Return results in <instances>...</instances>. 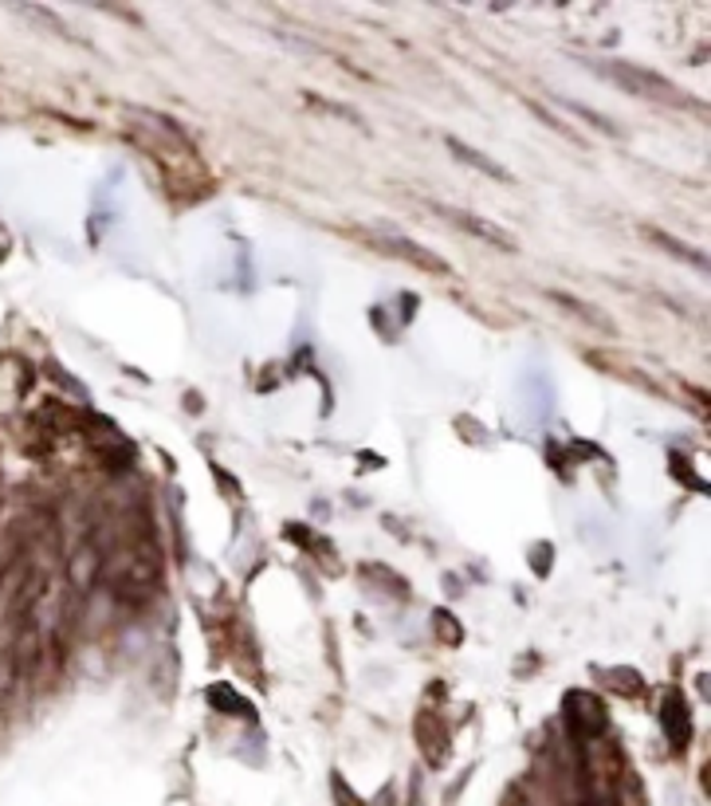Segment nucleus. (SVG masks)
<instances>
[{"label": "nucleus", "instance_id": "f8f14e48", "mask_svg": "<svg viewBox=\"0 0 711 806\" xmlns=\"http://www.w3.org/2000/svg\"><path fill=\"white\" fill-rule=\"evenodd\" d=\"M307 103L310 106H322V111H330V114H339V118H346V123H358V114H354V111H346V106H339V103H322L315 91H307Z\"/></svg>", "mask_w": 711, "mask_h": 806}, {"label": "nucleus", "instance_id": "f03ea898", "mask_svg": "<svg viewBox=\"0 0 711 806\" xmlns=\"http://www.w3.org/2000/svg\"><path fill=\"white\" fill-rule=\"evenodd\" d=\"M429 209H433L436 217H444L453 228H460V232H468V237L484 240V244H492V249L499 252H516V237L511 232H504L499 225H492V221L475 217V213H468V209H453V205H441V201H429Z\"/></svg>", "mask_w": 711, "mask_h": 806}, {"label": "nucleus", "instance_id": "9d476101", "mask_svg": "<svg viewBox=\"0 0 711 806\" xmlns=\"http://www.w3.org/2000/svg\"><path fill=\"white\" fill-rule=\"evenodd\" d=\"M558 103L567 106V111H574L577 118H586V123H594V126H598V130H601V135H618V123H613V118H606V114L589 111V106L574 103V99H558Z\"/></svg>", "mask_w": 711, "mask_h": 806}, {"label": "nucleus", "instance_id": "423d86ee", "mask_svg": "<svg viewBox=\"0 0 711 806\" xmlns=\"http://www.w3.org/2000/svg\"><path fill=\"white\" fill-rule=\"evenodd\" d=\"M664 728H669V744L672 747H688V704L681 701V696H669L664 701Z\"/></svg>", "mask_w": 711, "mask_h": 806}, {"label": "nucleus", "instance_id": "0eeeda50", "mask_svg": "<svg viewBox=\"0 0 711 806\" xmlns=\"http://www.w3.org/2000/svg\"><path fill=\"white\" fill-rule=\"evenodd\" d=\"M640 232H645L652 244H660V249L669 252V256L684 260V264H691V268H708V256H703V252H696L691 244H684V240L669 237V232H660V228H640Z\"/></svg>", "mask_w": 711, "mask_h": 806}, {"label": "nucleus", "instance_id": "9b49d317", "mask_svg": "<svg viewBox=\"0 0 711 806\" xmlns=\"http://www.w3.org/2000/svg\"><path fill=\"white\" fill-rule=\"evenodd\" d=\"M526 111L535 114V118H538V123H543V126H550V130H558V135H562V138H570V142H582V135H574V130H567V126L558 123L555 114H550L543 103H535V99H526ZM582 146H586V142H582Z\"/></svg>", "mask_w": 711, "mask_h": 806}, {"label": "nucleus", "instance_id": "20e7f679", "mask_svg": "<svg viewBox=\"0 0 711 806\" xmlns=\"http://www.w3.org/2000/svg\"><path fill=\"white\" fill-rule=\"evenodd\" d=\"M448 150H453L456 162H465V166L480 169V174H487L492 181H504V186H511V181H516V177H511V169H504L495 158H487L484 150H475V146L460 142V138H448Z\"/></svg>", "mask_w": 711, "mask_h": 806}, {"label": "nucleus", "instance_id": "7ed1b4c3", "mask_svg": "<svg viewBox=\"0 0 711 806\" xmlns=\"http://www.w3.org/2000/svg\"><path fill=\"white\" fill-rule=\"evenodd\" d=\"M567 720H570V732H574L577 740H594V735L606 732V708L598 704V696H589V693L570 696Z\"/></svg>", "mask_w": 711, "mask_h": 806}, {"label": "nucleus", "instance_id": "f257e3e1", "mask_svg": "<svg viewBox=\"0 0 711 806\" xmlns=\"http://www.w3.org/2000/svg\"><path fill=\"white\" fill-rule=\"evenodd\" d=\"M594 72H601L606 79H613L618 87H625L630 95H649V99H664V103H684V91L672 87L664 75L645 72L640 63H625V60H589Z\"/></svg>", "mask_w": 711, "mask_h": 806}, {"label": "nucleus", "instance_id": "6e6552de", "mask_svg": "<svg viewBox=\"0 0 711 806\" xmlns=\"http://www.w3.org/2000/svg\"><path fill=\"white\" fill-rule=\"evenodd\" d=\"M99 567H103V555H99V547H94L91 539H87L79 555L72 558V582L79 590H87L94 579H99Z\"/></svg>", "mask_w": 711, "mask_h": 806}, {"label": "nucleus", "instance_id": "39448f33", "mask_svg": "<svg viewBox=\"0 0 711 806\" xmlns=\"http://www.w3.org/2000/svg\"><path fill=\"white\" fill-rule=\"evenodd\" d=\"M382 249H390L393 256L409 260V264H417V268H424V272L448 276V264H444L441 256H433L429 249H421V244H412V240H405V237H382Z\"/></svg>", "mask_w": 711, "mask_h": 806}, {"label": "nucleus", "instance_id": "1a4fd4ad", "mask_svg": "<svg viewBox=\"0 0 711 806\" xmlns=\"http://www.w3.org/2000/svg\"><path fill=\"white\" fill-rule=\"evenodd\" d=\"M550 300H558L562 307H570V311H577L582 319H589L598 331H613V323L609 319H601V311L598 307H589V303H582V300H574V295H567V291H550Z\"/></svg>", "mask_w": 711, "mask_h": 806}]
</instances>
